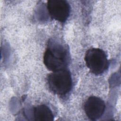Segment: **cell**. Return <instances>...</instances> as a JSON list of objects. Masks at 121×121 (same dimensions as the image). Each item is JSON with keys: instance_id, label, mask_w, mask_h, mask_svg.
<instances>
[{"instance_id": "6da1fadb", "label": "cell", "mask_w": 121, "mask_h": 121, "mask_svg": "<svg viewBox=\"0 0 121 121\" xmlns=\"http://www.w3.org/2000/svg\"><path fill=\"white\" fill-rule=\"evenodd\" d=\"M68 60V51L63 45L54 41L49 42L43 58L47 69L52 71L65 69Z\"/></svg>"}, {"instance_id": "3957f363", "label": "cell", "mask_w": 121, "mask_h": 121, "mask_svg": "<svg viewBox=\"0 0 121 121\" xmlns=\"http://www.w3.org/2000/svg\"><path fill=\"white\" fill-rule=\"evenodd\" d=\"M85 60L87 68L95 75L102 74L109 66V61L105 52L99 48L89 49L86 53Z\"/></svg>"}, {"instance_id": "5b68a950", "label": "cell", "mask_w": 121, "mask_h": 121, "mask_svg": "<svg viewBox=\"0 0 121 121\" xmlns=\"http://www.w3.org/2000/svg\"><path fill=\"white\" fill-rule=\"evenodd\" d=\"M105 109L104 101L100 98L92 96L88 98L84 104V111L88 118L92 121L99 119Z\"/></svg>"}, {"instance_id": "7a4b0ae2", "label": "cell", "mask_w": 121, "mask_h": 121, "mask_svg": "<svg viewBox=\"0 0 121 121\" xmlns=\"http://www.w3.org/2000/svg\"><path fill=\"white\" fill-rule=\"evenodd\" d=\"M50 89L55 94L63 95L67 94L72 87L70 73L66 69L52 71L47 76Z\"/></svg>"}, {"instance_id": "277c9868", "label": "cell", "mask_w": 121, "mask_h": 121, "mask_svg": "<svg viewBox=\"0 0 121 121\" xmlns=\"http://www.w3.org/2000/svg\"><path fill=\"white\" fill-rule=\"evenodd\" d=\"M47 9L51 17L60 22H65L70 13L69 4L63 0H48Z\"/></svg>"}, {"instance_id": "8992f818", "label": "cell", "mask_w": 121, "mask_h": 121, "mask_svg": "<svg viewBox=\"0 0 121 121\" xmlns=\"http://www.w3.org/2000/svg\"><path fill=\"white\" fill-rule=\"evenodd\" d=\"M33 115L35 121H53L54 116L52 111L46 105L42 104L35 107Z\"/></svg>"}]
</instances>
